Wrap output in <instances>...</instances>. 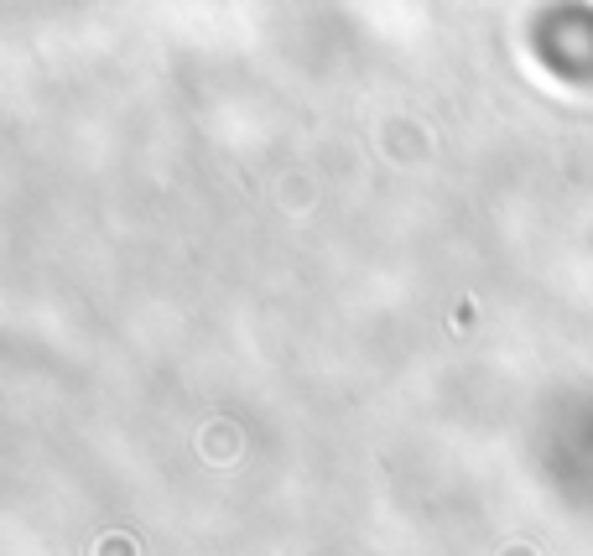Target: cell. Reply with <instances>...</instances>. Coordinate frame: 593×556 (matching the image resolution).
Masks as SVG:
<instances>
[{"label":"cell","mask_w":593,"mask_h":556,"mask_svg":"<svg viewBox=\"0 0 593 556\" xmlns=\"http://www.w3.org/2000/svg\"><path fill=\"white\" fill-rule=\"evenodd\" d=\"M99 556H131V546H125V541H120V546H115V541H105V546H99Z\"/></svg>","instance_id":"1"}]
</instances>
